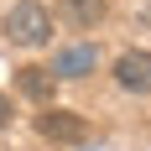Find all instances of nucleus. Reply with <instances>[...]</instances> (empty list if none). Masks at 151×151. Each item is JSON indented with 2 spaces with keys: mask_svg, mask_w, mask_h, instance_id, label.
<instances>
[{
  "mask_svg": "<svg viewBox=\"0 0 151 151\" xmlns=\"http://www.w3.org/2000/svg\"><path fill=\"white\" fill-rule=\"evenodd\" d=\"M5 37H11L16 47H47V42H52V11L37 5V0L11 5V16H5Z\"/></svg>",
  "mask_w": 151,
  "mask_h": 151,
  "instance_id": "1",
  "label": "nucleus"
},
{
  "mask_svg": "<svg viewBox=\"0 0 151 151\" xmlns=\"http://www.w3.org/2000/svg\"><path fill=\"white\" fill-rule=\"evenodd\" d=\"M37 130H42L47 141H63V146L89 141V120L73 115V109H47V115H37Z\"/></svg>",
  "mask_w": 151,
  "mask_h": 151,
  "instance_id": "2",
  "label": "nucleus"
},
{
  "mask_svg": "<svg viewBox=\"0 0 151 151\" xmlns=\"http://www.w3.org/2000/svg\"><path fill=\"white\" fill-rule=\"evenodd\" d=\"M115 83L125 94H151V52H120L115 58Z\"/></svg>",
  "mask_w": 151,
  "mask_h": 151,
  "instance_id": "3",
  "label": "nucleus"
},
{
  "mask_svg": "<svg viewBox=\"0 0 151 151\" xmlns=\"http://www.w3.org/2000/svg\"><path fill=\"white\" fill-rule=\"evenodd\" d=\"M94 68H99V47H94V42H73V47L58 52V63H52L47 73H52V78H89Z\"/></svg>",
  "mask_w": 151,
  "mask_h": 151,
  "instance_id": "4",
  "label": "nucleus"
},
{
  "mask_svg": "<svg viewBox=\"0 0 151 151\" xmlns=\"http://www.w3.org/2000/svg\"><path fill=\"white\" fill-rule=\"evenodd\" d=\"M16 83H21V94H26V99H37V104H47V99L58 94V78L47 73V68H21V73H16Z\"/></svg>",
  "mask_w": 151,
  "mask_h": 151,
  "instance_id": "5",
  "label": "nucleus"
},
{
  "mask_svg": "<svg viewBox=\"0 0 151 151\" xmlns=\"http://www.w3.org/2000/svg\"><path fill=\"white\" fill-rule=\"evenodd\" d=\"M58 16L68 26H99V21H104V0H63Z\"/></svg>",
  "mask_w": 151,
  "mask_h": 151,
  "instance_id": "6",
  "label": "nucleus"
},
{
  "mask_svg": "<svg viewBox=\"0 0 151 151\" xmlns=\"http://www.w3.org/2000/svg\"><path fill=\"white\" fill-rule=\"evenodd\" d=\"M11 115H16V104L5 99V94H0V125H11Z\"/></svg>",
  "mask_w": 151,
  "mask_h": 151,
  "instance_id": "7",
  "label": "nucleus"
}]
</instances>
